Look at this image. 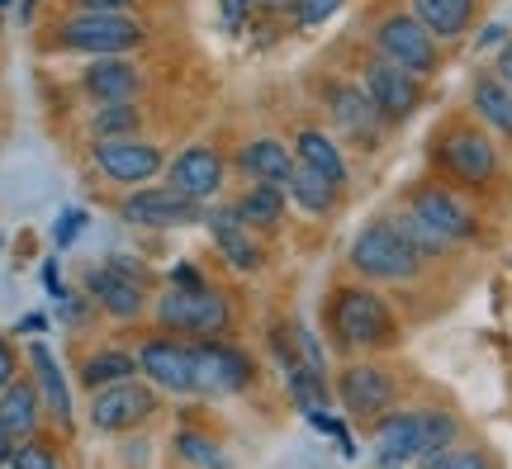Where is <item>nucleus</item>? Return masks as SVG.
I'll use <instances>...</instances> for the list:
<instances>
[{
    "mask_svg": "<svg viewBox=\"0 0 512 469\" xmlns=\"http://www.w3.org/2000/svg\"><path fill=\"white\" fill-rule=\"evenodd\" d=\"M475 114L503 138H512V86L503 76H479L475 81Z\"/></svg>",
    "mask_w": 512,
    "mask_h": 469,
    "instance_id": "nucleus-26",
    "label": "nucleus"
},
{
    "mask_svg": "<svg viewBox=\"0 0 512 469\" xmlns=\"http://www.w3.org/2000/svg\"><path fill=\"white\" fill-rule=\"evenodd\" d=\"M361 86H366L370 105L384 114V124H399V119H408V114L418 109V76L403 72L399 62H389V57L370 62Z\"/></svg>",
    "mask_w": 512,
    "mask_h": 469,
    "instance_id": "nucleus-10",
    "label": "nucleus"
},
{
    "mask_svg": "<svg viewBox=\"0 0 512 469\" xmlns=\"http://www.w3.org/2000/svg\"><path fill=\"white\" fill-rule=\"evenodd\" d=\"M19 332H43V313H29V318H19Z\"/></svg>",
    "mask_w": 512,
    "mask_h": 469,
    "instance_id": "nucleus-45",
    "label": "nucleus"
},
{
    "mask_svg": "<svg viewBox=\"0 0 512 469\" xmlns=\"http://www.w3.org/2000/svg\"><path fill=\"white\" fill-rule=\"evenodd\" d=\"M337 394H342V408L351 417H380L384 408H394L399 384L380 365H347L342 379H337Z\"/></svg>",
    "mask_w": 512,
    "mask_h": 469,
    "instance_id": "nucleus-13",
    "label": "nucleus"
},
{
    "mask_svg": "<svg viewBox=\"0 0 512 469\" xmlns=\"http://www.w3.org/2000/svg\"><path fill=\"white\" fill-rule=\"evenodd\" d=\"M418 432H422V413H389L375 427V455L380 465H403V460H418Z\"/></svg>",
    "mask_w": 512,
    "mask_h": 469,
    "instance_id": "nucleus-21",
    "label": "nucleus"
},
{
    "mask_svg": "<svg viewBox=\"0 0 512 469\" xmlns=\"http://www.w3.org/2000/svg\"><path fill=\"white\" fill-rule=\"evenodd\" d=\"M91 162L105 171V181L114 185H143L162 171V147L138 143V138H100L91 147Z\"/></svg>",
    "mask_w": 512,
    "mask_h": 469,
    "instance_id": "nucleus-8",
    "label": "nucleus"
},
{
    "mask_svg": "<svg viewBox=\"0 0 512 469\" xmlns=\"http://www.w3.org/2000/svg\"><path fill=\"white\" fill-rule=\"evenodd\" d=\"M124 218L133 223V228H185V223H195V218H204L200 199L181 195V190H152V185H143V190H133V195L124 199Z\"/></svg>",
    "mask_w": 512,
    "mask_h": 469,
    "instance_id": "nucleus-9",
    "label": "nucleus"
},
{
    "mask_svg": "<svg viewBox=\"0 0 512 469\" xmlns=\"http://www.w3.org/2000/svg\"><path fill=\"white\" fill-rule=\"evenodd\" d=\"M57 43L91 57H124L143 43V24L124 10H81L57 24Z\"/></svg>",
    "mask_w": 512,
    "mask_h": 469,
    "instance_id": "nucleus-1",
    "label": "nucleus"
},
{
    "mask_svg": "<svg viewBox=\"0 0 512 469\" xmlns=\"http://www.w3.org/2000/svg\"><path fill=\"white\" fill-rule=\"evenodd\" d=\"M328 109H332V119H337V128H342L347 138H356L361 147H375L384 114L370 105L366 86H332V91H328Z\"/></svg>",
    "mask_w": 512,
    "mask_h": 469,
    "instance_id": "nucleus-16",
    "label": "nucleus"
},
{
    "mask_svg": "<svg viewBox=\"0 0 512 469\" xmlns=\"http://www.w3.org/2000/svg\"><path fill=\"white\" fill-rule=\"evenodd\" d=\"M86 228V214L81 209H67V214L57 218V228H53V237H57V247H72L76 242V233Z\"/></svg>",
    "mask_w": 512,
    "mask_h": 469,
    "instance_id": "nucleus-37",
    "label": "nucleus"
},
{
    "mask_svg": "<svg viewBox=\"0 0 512 469\" xmlns=\"http://www.w3.org/2000/svg\"><path fill=\"white\" fill-rule=\"evenodd\" d=\"M138 370H143L157 389L171 394H195V346H181L171 337H152L138 351Z\"/></svg>",
    "mask_w": 512,
    "mask_h": 469,
    "instance_id": "nucleus-11",
    "label": "nucleus"
},
{
    "mask_svg": "<svg viewBox=\"0 0 512 469\" xmlns=\"http://www.w3.org/2000/svg\"><path fill=\"white\" fill-rule=\"evenodd\" d=\"M389 469H399V465H389Z\"/></svg>",
    "mask_w": 512,
    "mask_h": 469,
    "instance_id": "nucleus-47",
    "label": "nucleus"
},
{
    "mask_svg": "<svg viewBox=\"0 0 512 469\" xmlns=\"http://www.w3.org/2000/svg\"><path fill=\"white\" fill-rule=\"evenodd\" d=\"M10 379H15V351H10V342L0 337V389H5Z\"/></svg>",
    "mask_w": 512,
    "mask_h": 469,
    "instance_id": "nucleus-39",
    "label": "nucleus"
},
{
    "mask_svg": "<svg viewBox=\"0 0 512 469\" xmlns=\"http://www.w3.org/2000/svg\"><path fill=\"white\" fill-rule=\"evenodd\" d=\"M5 5H10V0H0V10H5Z\"/></svg>",
    "mask_w": 512,
    "mask_h": 469,
    "instance_id": "nucleus-46",
    "label": "nucleus"
},
{
    "mask_svg": "<svg viewBox=\"0 0 512 469\" xmlns=\"http://www.w3.org/2000/svg\"><path fill=\"white\" fill-rule=\"evenodd\" d=\"M204 228H209V237H214L219 256L233 266V271H242V275L261 271L266 252H261V242L252 237V228L238 218V209H209V214H204Z\"/></svg>",
    "mask_w": 512,
    "mask_h": 469,
    "instance_id": "nucleus-15",
    "label": "nucleus"
},
{
    "mask_svg": "<svg viewBox=\"0 0 512 469\" xmlns=\"http://www.w3.org/2000/svg\"><path fill=\"white\" fill-rule=\"evenodd\" d=\"M285 195L304 209V214H328L332 204H337V185L328 181V176H318V171H309V166H294L290 185H285Z\"/></svg>",
    "mask_w": 512,
    "mask_h": 469,
    "instance_id": "nucleus-28",
    "label": "nucleus"
},
{
    "mask_svg": "<svg viewBox=\"0 0 512 469\" xmlns=\"http://www.w3.org/2000/svg\"><path fill=\"white\" fill-rule=\"evenodd\" d=\"M86 294H91L110 318H138L147 304V266H138V261L124 252L105 256V266H91V271H86Z\"/></svg>",
    "mask_w": 512,
    "mask_h": 469,
    "instance_id": "nucleus-4",
    "label": "nucleus"
},
{
    "mask_svg": "<svg viewBox=\"0 0 512 469\" xmlns=\"http://www.w3.org/2000/svg\"><path fill=\"white\" fill-rule=\"evenodd\" d=\"M24 441V436H15L5 422H0V465H10V455H15V446Z\"/></svg>",
    "mask_w": 512,
    "mask_h": 469,
    "instance_id": "nucleus-40",
    "label": "nucleus"
},
{
    "mask_svg": "<svg viewBox=\"0 0 512 469\" xmlns=\"http://www.w3.org/2000/svg\"><path fill=\"white\" fill-rule=\"evenodd\" d=\"M294 152H299V166H309V171H318V176H328L337 190L347 185V157H342V147L332 143L328 133L304 128V133L294 138Z\"/></svg>",
    "mask_w": 512,
    "mask_h": 469,
    "instance_id": "nucleus-25",
    "label": "nucleus"
},
{
    "mask_svg": "<svg viewBox=\"0 0 512 469\" xmlns=\"http://www.w3.org/2000/svg\"><path fill=\"white\" fill-rule=\"evenodd\" d=\"M256 10H294V5H299V0H252Z\"/></svg>",
    "mask_w": 512,
    "mask_h": 469,
    "instance_id": "nucleus-43",
    "label": "nucleus"
},
{
    "mask_svg": "<svg viewBox=\"0 0 512 469\" xmlns=\"http://www.w3.org/2000/svg\"><path fill=\"white\" fill-rule=\"evenodd\" d=\"M427 469H494L484 460V451H470V446H451V451L432 455V460H422Z\"/></svg>",
    "mask_w": 512,
    "mask_h": 469,
    "instance_id": "nucleus-34",
    "label": "nucleus"
},
{
    "mask_svg": "<svg viewBox=\"0 0 512 469\" xmlns=\"http://www.w3.org/2000/svg\"><path fill=\"white\" fill-rule=\"evenodd\" d=\"M332 332L351 351H370V346H384L394 337V313L370 289H337V299H332Z\"/></svg>",
    "mask_w": 512,
    "mask_h": 469,
    "instance_id": "nucleus-2",
    "label": "nucleus"
},
{
    "mask_svg": "<svg viewBox=\"0 0 512 469\" xmlns=\"http://www.w3.org/2000/svg\"><path fill=\"white\" fill-rule=\"evenodd\" d=\"M152 408H157L152 389L133 384V379H119V384H105V389H95L91 422L100 427V432H128V427H138V422H143Z\"/></svg>",
    "mask_w": 512,
    "mask_h": 469,
    "instance_id": "nucleus-12",
    "label": "nucleus"
},
{
    "mask_svg": "<svg viewBox=\"0 0 512 469\" xmlns=\"http://www.w3.org/2000/svg\"><path fill=\"white\" fill-rule=\"evenodd\" d=\"M171 285H181V289H204V280H200V271H195V266H176V271H171Z\"/></svg>",
    "mask_w": 512,
    "mask_h": 469,
    "instance_id": "nucleus-38",
    "label": "nucleus"
},
{
    "mask_svg": "<svg viewBox=\"0 0 512 469\" xmlns=\"http://www.w3.org/2000/svg\"><path fill=\"white\" fill-rule=\"evenodd\" d=\"M81 10H128L133 0H76Z\"/></svg>",
    "mask_w": 512,
    "mask_h": 469,
    "instance_id": "nucleus-41",
    "label": "nucleus"
},
{
    "mask_svg": "<svg viewBox=\"0 0 512 469\" xmlns=\"http://www.w3.org/2000/svg\"><path fill=\"white\" fill-rule=\"evenodd\" d=\"M252 384V361L242 356L238 346L228 342H214L204 337L195 346V394H209V398H228Z\"/></svg>",
    "mask_w": 512,
    "mask_h": 469,
    "instance_id": "nucleus-7",
    "label": "nucleus"
},
{
    "mask_svg": "<svg viewBox=\"0 0 512 469\" xmlns=\"http://www.w3.org/2000/svg\"><path fill=\"white\" fill-rule=\"evenodd\" d=\"M441 162H446V171H451L456 181L484 185V181H494L498 152H494V143H489L479 128H456V133L441 143Z\"/></svg>",
    "mask_w": 512,
    "mask_h": 469,
    "instance_id": "nucleus-14",
    "label": "nucleus"
},
{
    "mask_svg": "<svg viewBox=\"0 0 512 469\" xmlns=\"http://www.w3.org/2000/svg\"><path fill=\"white\" fill-rule=\"evenodd\" d=\"M413 19L432 38H460L475 19V0H413Z\"/></svg>",
    "mask_w": 512,
    "mask_h": 469,
    "instance_id": "nucleus-24",
    "label": "nucleus"
},
{
    "mask_svg": "<svg viewBox=\"0 0 512 469\" xmlns=\"http://www.w3.org/2000/svg\"><path fill=\"white\" fill-rule=\"evenodd\" d=\"M176 455L200 469H223V451L204 432H176Z\"/></svg>",
    "mask_w": 512,
    "mask_h": 469,
    "instance_id": "nucleus-33",
    "label": "nucleus"
},
{
    "mask_svg": "<svg viewBox=\"0 0 512 469\" xmlns=\"http://www.w3.org/2000/svg\"><path fill=\"white\" fill-rule=\"evenodd\" d=\"M233 209H238V218L247 228H275V223L285 218V190H280V185L252 181V190H247Z\"/></svg>",
    "mask_w": 512,
    "mask_h": 469,
    "instance_id": "nucleus-27",
    "label": "nucleus"
},
{
    "mask_svg": "<svg viewBox=\"0 0 512 469\" xmlns=\"http://www.w3.org/2000/svg\"><path fill=\"white\" fill-rule=\"evenodd\" d=\"M228 318H233V308L223 299L219 289H166L162 299H157V323L166 332H190V337H219L228 332Z\"/></svg>",
    "mask_w": 512,
    "mask_h": 469,
    "instance_id": "nucleus-3",
    "label": "nucleus"
},
{
    "mask_svg": "<svg viewBox=\"0 0 512 469\" xmlns=\"http://www.w3.org/2000/svg\"><path fill=\"white\" fill-rule=\"evenodd\" d=\"M133 128H138V109H133V100L100 105V109H95V119H91L95 138H133Z\"/></svg>",
    "mask_w": 512,
    "mask_h": 469,
    "instance_id": "nucleus-31",
    "label": "nucleus"
},
{
    "mask_svg": "<svg viewBox=\"0 0 512 469\" xmlns=\"http://www.w3.org/2000/svg\"><path fill=\"white\" fill-rule=\"evenodd\" d=\"M498 76H503V81L512 86V43L503 48V53H498Z\"/></svg>",
    "mask_w": 512,
    "mask_h": 469,
    "instance_id": "nucleus-42",
    "label": "nucleus"
},
{
    "mask_svg": "<svg viewBox=\"0 0 512 469\" xmlns=\"http://www.w3.org/2000/svg\"><path fill=\"white\" fill-rule=\"evenodd\" d=\"M337 10H342V0H299V5H294V24H299V29H313V24L332 19Z\"/></svg>",
    "mask_w": 512,
    "mask_h": 469,
    "instance_id": "nucleus-36",
    "label": "nucleus"
},
{
    "mask_svg": "<svg viewBox=\"0 0 512 469\" xmlns=\"http://www.w3.org/2000/svg\"><path fill=\"white\" fill-rule=\"evenodd\" d=\"M10 469H57V460L43 441H29V436H24L15 446V455H10Z\"/></svg>",
    "mask_w": 512,
    "mask_h": 469,
    "instance_id": "nucleus-35",
    "label": "nucleus"
},
{
    "mask_svg": "<svg viewBox=\"0 0 512 469\" xmlns=\"http://www.w3.org/2000/svg\"><path fill=\"white\" fill-rule=\"evenodd\" d=\"M494 43H503V24H489V34L479 38V48H494Z\"/></svg>",
    "mask_w": 512,
    "mask_h": 469,
    "instance_id": "nucleus-44",
    "label": "nucleus"
},
{
    "mask_svg": "<svg viewBox=\"0 0 512 469\" xmlns=\"http://www.w3.org/2000/svg\"><path fill=\"white\" fill-rule=\"evenodd\" d=\"M29 361H34V379H38V394H43V408L62 422V427H72V394H67V379L57 370L53 351L43 342L29 346Z\"/></svg>",
    "mask_w": 512,
    "mask_h": 469,
    "instance_id": "nucleus-22",
    "label": "nucleus"
},
{
    "mask_svg": "<svg viewBox=\"0 0 512 469\" xmlns=\"http://www.w3.org/2000/svg\"><path fill=\"white\" fill-rule=\"evenodd\" d=\"M166 176H171V190H181L190 199H209L219 195L223 185V157L214 147H185L181 157L166 166Z\"/></svg>",
    "mask_w": 512,
    "mask_h": 469,
    "instance_id": "nucleus-17",
    "label": "nucleus"
},
{
    "mask_svg": "<svg viewBox=\"0 0 512 469\" xmlns=\"http://www.w3.org/2000/svg\"><path fill=\"white\" fill-rule=\"evenodd\" d=\"M375 43H380V53L389 57V62H399L403 72L413 76H432L437 72V38L422 29L413 15H389L375 29Z\"/></svg>",
    "mask_w": 512,
    "mask_h": 469,
    "instance_id": "nucleus-6",
    "label": "nucleus"
},
{
    "mask_svg": "<svg viewBox=\"0 0 512 469\" xmlns=\"http://www.w3.org/2000/svg\"><path fill=\"white\" fill-rule=\"evenodd\" d=\"M422 256L394 233V223H370L366 233L351 242V266L366 280H413Z\"/></svg>",
    "mask_w": 512,
    "mask_h": 469,
    "instance_id": "nucleus-5",
    "label": "nucleus"
},
{
    "mask_svg": "<svg viewBox=\"0 0 512 469\" xmlns=\"http://www.w3.org/2000/svg\"><path fill=\"white\" fill-rule=\"evenodd\" d=\"M133 375H138V356H124V351H95L91 361L81 365L86 389H105V384H119V379Z\"/></svg>",
    "mask_w": 512,
    "mask_h": 469,
    "instance_id": "nucleus-29",
    "label": "nucleus"
},
{
    "mask_svg": "<svg viewBox=\"0 0 512 469\" xmlns=\"http://www.w3.org/2000/svg\"><path fill=\"white\" fill-rule=\"evenodd\" d=\"M238 166L252 176V181L280 185V190H285L294 176V157L285 152V143H275V138H252V143H242Z\"/></svg>",
    "mask_w": 512,
    "mask_h": 469,
    "instance_id": "nucleus-20",
    "label": "nucleus"
},
{
    "mask_svg": "<svg viewBox=\"0 0 512 469\" xmlns=\"http://www.w3.org/2000/svg\"><path fill=\"white\" fill-rule=\"evenodd\" d=\"M38 417H43V394H38V384L10 379V384L0 389V422H5L15 436H34Z\"/></svg>",
    "mask_w": 512,
    "mask_h": 469,
    "instance_id": "nucleus-23",
    "label": "nucleus"
},
{
    "mask_svg": "<svg viewBox=\"0 0 512 469\" xmlns=\"http://www.w3.org/2000/svg\"><path fill=\"white\" fill-rule=\"evenodd\" d=\"M389 223H394V233H399L403 242H408V247H413L418 256H441L446 247H451V242H441V237L432 233V228H427V223H422V218L413 214V209H408V214H394Z\"/></svg>",
    "mask_w": 512,
    "mask_h": 469,
    "instance_id": "nucleus-32",
    "label": "nucleus"
},
{
    "mask_svg": "<svg viewBox=\"0 0 512 469\" xmlns=\"http://www.w3.org/2000/svg\"><path fill=\"white\" fill-rule=\"evenodd\" d=\"M456 446V417L446 413H422V432H418V460L451 451Z\"/></svg>",
    "mask_w": 512,
    "mask_h": 469,
    "instance_id": "nucleus-30",
    "label": "nucleus"
},
{
    "mask_svg": "<svg viewBox=\"0 0 512 469\" xmlns=\"http://www.w3.org/2000/svg\"><path fill=\"white\" fill-rule=\"evenodd\" d=\"M81 86L95 105H119V100H133L143 91V76L128 57H95V67H86Z\"/></svg>",
    "mask_w": 512,
    "mask_h": 469,
    "instance_id": "nucleus-18",
    "label": "nucleus"
},
{
    "mask_svg": "<svg viewBox=\"0 0 512 469\" xmlns=\"http://www.w3.org/2000/svg\"><path fill=\"white\" fill-rule=\"evenodd\" d=\"M413 214H418L441 242H460V237L475 233L470 209H465L456 195H446V190H418V195H413Z\"/></svg>",
    "mask_w": 512,
    "mask_h": 469,
    "instance_id": "nucleus-19",
    "label": "nucleus"
}]
</instances>
